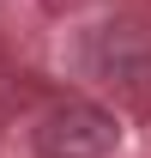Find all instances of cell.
<instances>
[{"instance_id":"cell-1","label":"cell","mask_w":151,"mask_h":158,"mask_svg":"<svg viewBox=\"0 0 151 158\" xmlns=\"http://www.w3.org/2000/svg\"><path fill=\"white\" fill-rule=\"evenodd\" d=\"M30 146H37V158H109L115 146H121V122H115L103 103L67 98V103H55V110L37 122Z\"/></svg>"}]
</instances>
